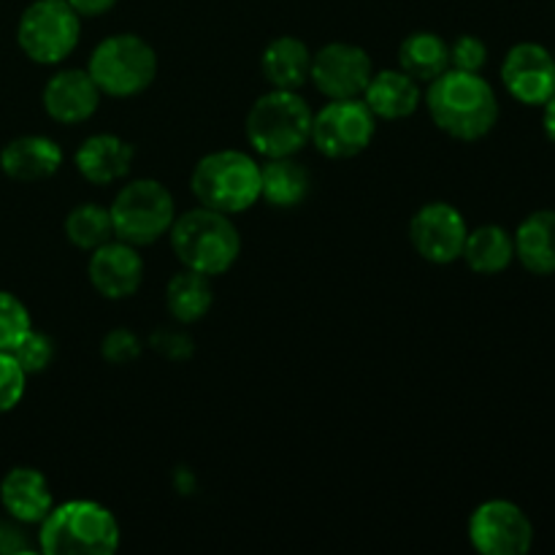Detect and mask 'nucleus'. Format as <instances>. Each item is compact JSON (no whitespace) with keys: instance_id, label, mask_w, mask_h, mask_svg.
I'll list each match as a JSON object with an SVG mask.
<instances>
[{"instance_id":"4468645a","label":"nucleus","mask_w":555,"mask_h":555,"mask_svg":"<svg viewBox=\"0 0 555 555\" xmlns=\"http://www.w3.org/2000/svg\"><path fill=\"white\" fill-rule=\"evenodd\" d=\"M87 280H90L92 291L106 301H125V298L135 296L144 282V258L133 244L108 238L106 244L90 253Z\"/></svg>"},{"instance_id":"f704fd0d","label":"nucleus","mask_w":555,"mask_h":555,"mask_svg":"<svg viewBox=\"0 0 555 555\" xmlns=\"http://www.w3.org/2000/svg\"><path fill=\"white\" fill-rule=\"evenodd\" d=\"M0 540H3V526H0Z\"/></svg>"},{"instance_id":"1a4fd4ad","label":"nucleus","mask_w":555,"mask_h":555,"mask_svg":"<svg viewBox=\"0 0 555 555\" xmlns=\"http://www.w3.org/2000/svg\"><path fill=\"white\" fill-rule=\"evenodd\" d=\"M377 135V117L363 98L328 101L312 114L309 144L328 160H352L372 146Z\"/></svg>"},{"instance_id":"0eeeda50","label":"nucleus","mask_w":555,"mask_h":555,"mask_svg":"<svg viewBox=\"0 0 555 555\" xmlns=\"http://www.w3.org/2000/svg\"><path fill=\"white\" fill-rule=\"evenodd\" d=\"M114 238L133 247H152L168 236L177 220V201L157 179H130L108 204Z\"/></svg>"},{"instance_id":"f8f14e48","label":"nucleus","mask_w":555,"mask_h":555,"mask_svg":"<svg viewBox=\"0 0 555 555\" xmlns=\"http://www.w3.org/2000/svg\"><path fill=\"white\" fill-rule=\"evenodd\" d=\"M374 74L372 57L363 47L350 41H331L312 52L309 81L328 101L361 98Z\"/></svg>"},{"instance_id":"9b49d317","label":"nucleus","mask_w":555,"mask_h":555,"mask_svg":"<svg viewBox=\"0 0 555 555\" xmlns=\"http://www.w3.org/2000/svg\"><path fill=\"white\" fill-rule=\"evenodd\" d=\"M466 233H469V225H466L464 215L459 211V206L448 204V201L423 204L406 225V238L417 258L434 266H450L461 260Z\"/></svg>"},{"instance_id":"a211bd4d","label":"nucleus","mask_w":555,"mask_h":555,"mask_svg":"<svg viewBox=\"0 0 555 555\" xmlns=\"http://www.w3.org/2000/svg\"><path fill=\"white\" fill-rule=\"evenodd\" d=\"M0 504L22 526H38L54 507L52 486L43 472L33 466H14L0 480Z\"/></svg>"},{"instance_id":"412c9836","label":"nucleus","mask_w":555,"mask_h":555,"mask_svg":"<svg viewBox=\"0 0 555 555\" xmlns=\"http://www.w3.org/2000/svg\"><path fill=\"white\" fill-rule=\"evenodd\" d=\"M312 193V171L298 157L260 163V201L271 209H298Z\"/></svg>"},{"instance_id":"b1692460","label":"nucleus","mask_w":555,"mask_h":555,"mask_svg":"<svg viewBox=\"0 0 555 555\" xmlns=\"http://www.w3.org/2000/svg\"><path fill=\"white\" fill-rule=\"evenodd\" d=\"M396 60H399V68L404 74H410L412 79L426 87L428 81H434L450 68V41H444L434 30H415L399 43Z\"/></svg>"},{"instance_id":"6e6552de","label":"nucleus","mask_w":555,"mask_h":555,"mask_svg":"<svg viewBox=\"0 0 555 555\" xmlns=\"http://www.w3.org/2000/svg\"><path fill=\"white\" fill-rule=\"evenodd\" d=\"M81 41V16L68 0H33L16 22V47L30 63L60 65Z\"/></svg>"},{"instance_id":"4be33fe9","label":"nucleus","mask_w":555,"mask_h":555,"mask_svg":"<svg viewBox=\"0 0 555 555\" xmlns=\"http://www.w3.org/2000/svg\"><path fill=\"white\" fill-rule=\"evenodd\" d=\"M515 260L529 274H555V209H537L515 228Z\"/></svg>"},{"instance_id":"2eb2a0df","label":"nucleus","mask_w":555,"mask_h":555,"mask_svg":"<svg viewBox=\"0 0 555 555\" xmlns=\"http://www.w3.org/2000/svg\"><path fill=\"white\" fill-rule=\"evenodd\" d=\"M103 95L87 68H60L47 79L41 92L43 112L60 125H81L95 117Z\"/></svg>"},{"instance_id":"f257e3e1","label":"nucleus","mask_w":555,"mask_h":555,"mask_svg":"<svg viewBox=\"0 0 555 555\" xmlns=\"http://www.w3.org/2000/svg\"><path fill=\"white\" fill-rule=\"evenodd\" d=\"M423 106L431 122L455 141H480L496 128L499 98L482 74L448 68L423 87Z\"/></svg>"},{"instance_id":"20e7f679","label":"nucleus","mask_w":555,"mask_h":555,"mask_svg":"<svg viewBox=\"0 0 555 555\" xmlns=\"http://www.w3.org/2000/svg\"><path fill=\"white\" fill-rule=\"evenodd\" d=\"M312 106L298 90L269 87L244 117V139L263 160L296 157L312 135Z\"/></svg>"},{"instance_id":"bb28decb","label":"nucleus","mask_w":555,"mask_h":555,"mask_svg":"<svg viewBox=\"0 0 555 555\" xmlns=\"http://www.w3.org/2000/svg\"><path fill=\"white\" fill-rule=\"evenodd\" d=\"M33 328L30 309L20 296L0 291V350L11 352Z\"/></svg>"},{"instance_id":"9d476101","label":"nucleus","mask_w":555,"mask_h":555,"mask_svg":"<svg viewBox=\"0 0 555 555\" xmlns=\"http://www.w3.org/2000/svg\"><path fill=\"white\" fill-rule=\"evenodd\" d=\"M469 542L480 555H526L534 545V524L509 499H488L469 515Z\"/></svg>"},{"instance_id":"aec40b11","label":"nucleus","mask_w":555,"mask_h":555,"mask_svg":"<svg viewBox=\"0 0 555 555\" xmlns=\"http://www.w3.org/2000/svg\"><path fill=\"white\" fill-rule=\"evenodd\" d=\"M312 49L296 36H276L260 54V74L274 90H301L309 85Z\"/></svg>"},{"instance_id":"72a5a7b5","label":"nucleus","mask_w":555,"mask_h":555,"mask_svg":"<svg viewBox=\"0 0 555 555\" xmlns=\"http://www.w3.org/2000/svg\"><path fill=\"white\" fill-rule=\"evenodd\" d=\"M542 108H545V117H542V125H545L547 139H551L553 144H555V92H553L551 101H547Z\"/></svg>"},{"instance_id":"423d86ee","label":"nucleus","mask_w":555,"mask_h":555,"mask_svg":"<svg viewBox=\"0 0 555 555\" xmlns=\"http://www.w3.org/2000/svg\"><path fill=\"white\" fill-rule=\"evenodd\" d=\"M157 52L139 33H114L92 49L87 74L106 98H135L157 79Z\"/></svg>"},{"instance_id":"ddd939ff","label":"nucleus","mask_w":555,"mask_h":555,"mask_svg":"<svg viewBox=\"0 0 555 555\" xmlns=\"http://www.w3.org/2000/svg\"><path fill=\"white\" fill-rule=\"evenodd\" d=\"M502 85L524 106H545L555 92V57L537 41H520L504 54Z\"/></svg>"},{"instance_id":"dca6fc26","label":"nucleus","mask_w":555,"mask_h":555,"mask_svg":"<svg viewBox=\"0 0 555 555\" xmlns=\"http://www.w3.org/2000/svg\"><path fill=\"white\" fill-rule=\"evenodd\" d=\"M135 160V150L130 141L117 133L87 135L74 152V166L85 182L95 188H112L130 173Z\"/></svg>"},{"instance_id":"f03ea898","label":"nucleus","mask_w":555,"mask_h":555,"mask_svg":"<svg viewBox=\"0 0 555 555\" xmlns=\"http://www.w3.org/2000/svg\"><path fill=\"white\" fill-rule=\"evenodd\" d=\"M168 242L182 269L198 271L211 280L228 274L242 255V233L233 217L201 204L177 215Z\"/></svg>"},{"instance_id":"7c9ffc66","label":"nucleus","mask_w":555,"mask_h":555,"mask_svg":"<svg viewBox=\"0 0 555 555\" xmlns=\"http://www.w3.org/2000/svg\"><path fill=\"white\" fill-rule=\"evenodd\" d=\"M488 63V43L480 36L461 33L450 41V68L469 70V74H482Z\"/></svg>"},{"instance_id":"a878e982","label":"nucleus","mask_w":555,"mask_h":555,"mask_svg":"<svg viewBox=\"0 0 555 555\" xmlns=\"http://www.w3.org/2000/svg\"><path fill=\"white\" fill-rule=\"evenodd\" d=\"M63 231H65V238H68L76 249H81V253H92L95 247L106 244L108 238H114L108 206L95 204V201L76 204L74 209L65 215Z\"/></svg>"},{"instance_id":"f3484780","label":"nucleus","mask_w":555,"mask_h":555,"mask_svg":"<svg viewBox=\"0 0 555 555\" xmlns=\"http://www.w3.org/2000/svg\"><path fill=\"white\" fill-rule=\"evenodd\" d=\"M63 166V150L54 139L41 133H25L11 139L0 150V171L11 182H47Z\"/></svg>"},{"instance_id":"2f4dec72","label":"nucleus","mask_w":555,"mask_h":555,"mask_svg":"<svg viewBox=\"0 0 555 555\" xmlns=\"http://www.w3.org/2000/svg\"><path fill=\"white\" fill-rule=\"evenodd\" d=\"M150 347L157 352V356L166 358V361H171V363L190 361L195 352L193 339H190L182 328H168V325L152 331Z\"/></svg>"},{"instance_id":"39448f33","label":"nucleus","mask_w":555,"mask_h":555,"mask_svg":"<svg viewBox=\"0 0 555 555\" xmlns=\"http://www.w3.org/2000/svg\"><path fill=\"white\" fill-rule=\"evenodd\" d=\"M190 190L206 209L244 215L260 201V163L244 150H215L193 166Z\"/></svg>"},{"instance_id":"c9c22d12","label":"nucleus","mask_w":555,"mask_h":555,"mask_svg":"<svg viewBox=\"0 0 555 555\" xmlns=\"http://www.w3.org/2000/svg\"><path fill=\"white\" fill-rule=\"evenodd\" d=\"M553 57H555V54H553Z\"/></svg>"},{"instance_id":"c756f323","label":"nucleus","mask_w":555,"mask_h":555,"mask_svg":"<svg viewBox=\"0 0 555 555\" xmlns=\"http://www.w3.org/2000/svg\"><path fill=\"white\" fill-rule=\"evenodd\" d=\"M141 350H144L141 336L130 328H114L101 339V358L112 366H128L139 361Z\"/></svg>"},{"instance_id":"393cba45","label":"nucleus","mask_w":555,"mask_h":555,"mask_svg":"<svg viewBox=\"0 0 555 555\" xmlns=\"http://www.w3.org/2000/svg\"><path fill=\"white\" fill-rule=\"evenodd\" d=\"M215 304V287L211 276L198 274V271L182 269L168 280L166 285V309L177 325H193L209 314Z\"/></svg>"},{"instance_id":"6ab92c4d","label":"nucleus","mask_w":555,"mask_h":555,"mask_svg":"<svg viewBox=\"0 0 555 555\" xmlns=\"http://www.w3.org/2000/svg\"><path fill=\"white\" fill-rule=\"evenodd\" d=\"M361 98L377 122L379 119L399 122L423 106V85L396 65V68L374 70Z\"/></svg>"},{"instance_id":"c85d7f7f","label":"nucleus","mask_w":555,"mask_h":555,"mask_svg":"<svg viewBox=\"0 0 555 555\" xmlns=\"http://www.w3.org/2000/svg\"><path fill=\"white\" fill-rule=\"evenodd\" d=\"M27 390V374L16 363L11 352L0 350V415L16 410L20 401L25 399Z\"/></svg>"},{"instance_id":"5701e85b","label":"nucleus","mask_w":555,"mask_h":555,"mask_svg":"<svg viewBox=\"0 0 555 555\" xmlns=\"http://www.w3.org/2000/svg\"><path fill=\"white\" fill-rule=\"evenodd\" d=\"M461 260L480 276H496L515 260V238L504 225H477L466 233Z\"/></svg>"},{"instance_id":"473e14b6","label":"nucleus","mask_w":555,"mask_h":555,"mask_svg":"<svg viewBox=\"0 0 555 555\" xmlns=\"http://www.w3.org/2000/svg\"><path fill=\"white\" fill-rule=\"evenodd\" d=\"M70 9L81 16V20H95V16L108 14L119 0H68Z\"/></svg>"},{"instance_id":"7ed1b4c3","label":"nucleus","mask_w":555,"mask_h":555,"mask_svg":"<svg viewBox=\"0 0 555 555\" xmlns=\"http://www.w3.org/2000/svg\"><path fill=\"white\" fill-rule=\"evenodd\" d=\"M122 531L112 509L92 499L54 504L38 524V547L47 555H112Z\"/></svg>"},{"instance_id":"cd10ccee","label":"nucleus","mask_w":555,"mask_h":555,"mask_svg":"<svg viewBox=\"0 0 555 555\" xmlns=\"http://www.w3.org/2000/svg\"><path fill=\"white\" fill-rule=\"evenodd\" d=\"M54 352H57V347H54L52 336L43 334V331H38V328H30L27 331L25 339H22L14 350H11V356L16 358V363L22 366V372L30 377V374H41L52 366Z\"/></svg>"}]
</instances>
